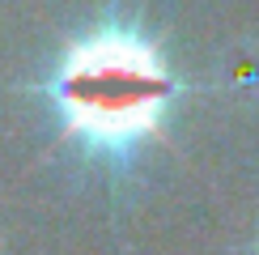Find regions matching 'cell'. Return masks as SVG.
I'll list each match as a JSON object with an SVG mask.
<instances>
[{
  "label": "cell",
  "mask_w": 259,
  "mask_h": 255,
  "mask_svg": "<svg viewBox=\"0 0 259 255\" xmlns=\"http://www.w3.org/2000/svg\"><path fill=\"white\" fill-rule=\"evenodd\" d=\"M175 94L179 81L161 47L123 21L72 38L47 77L64 136L111 162L132 157L161 132Z\"/></svg>",
  "instance_id": "obj_1"
}]
</instances>
